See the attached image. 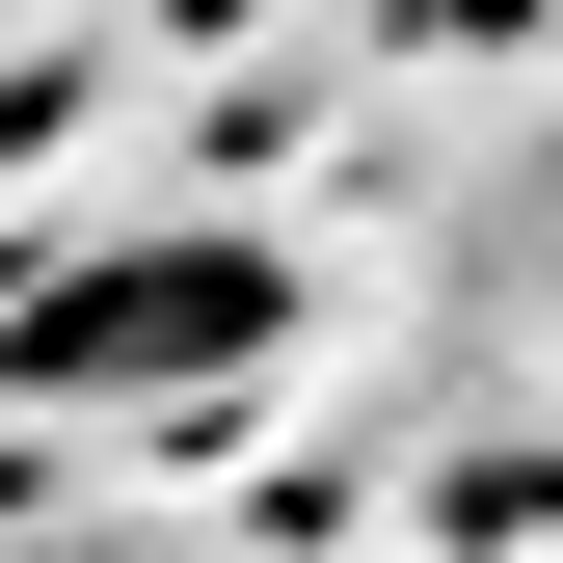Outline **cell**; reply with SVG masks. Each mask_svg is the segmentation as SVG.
<instances>
[{
  "mask_svg": "<svg viewBox=\"0 0 563 563\" xmlns=\"http://www.w3.org/2000/svg\"><path fill=\"white\" fill-rule=\"evenodd\" d=\"M268 349H296V268L268 242H81V268H27V296H0V376L27 402H216V376H268Z\"/></svg>",
  "mask_w": 563,
  "mask_h": 563,
  "instance_id": "cell-1",
  "label": "cell"
}]
</instances>
